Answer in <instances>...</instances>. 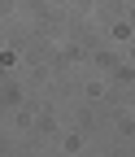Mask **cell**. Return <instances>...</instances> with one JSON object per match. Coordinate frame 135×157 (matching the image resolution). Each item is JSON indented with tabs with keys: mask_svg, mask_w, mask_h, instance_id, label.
Instances as JSON below:
<instances>
[]
</instances>
